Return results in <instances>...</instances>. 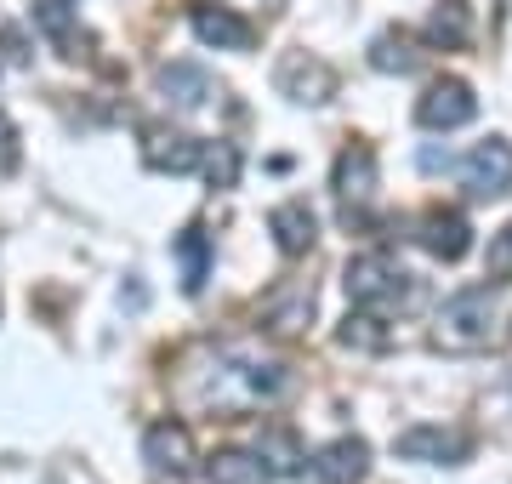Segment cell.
I'll return each mask as SVG.
<instances>
[{"mask_svg":"<svg viewBox=\"0 0 512 484\" xmlns=\"http://www.w3.org/2000/svg\"><path fill=\"white\" fill-rule=\"evenodd\" d=\"M501 325H507V314L490 291H456L433 319V342L444 354H484L490 342H501Z\"/></svg>","mask_w":512,"mask_h":484,"instance_id":"obj_1","label":"cell"},{"mask_svg":"<svg viewBox=\"0 0 512 484\" xmlns=\"http://www.w3.org/2000/svg\"><path fill=\"white\" fill-rule=\"evenodd\" d=\"M342 285H348L353 308H370V314H404V308H416L421 302V280L416 274H404L393 257L382 251H365V257H353L342 268Z\"/></svg>","mask_w":512,"mask_h":484,"instance_id":"obj_2","label":"cell"},{"mask_svg":"<svg viewBox=\"0 0 512 484\" xmlns=\"http://www.w3.org/2000/svg\"><path fill=\"white\" fill-rule=\"evenodd\" d=\"M274 86H279V97H291V103H302V109H319V103L336 97V69H330L325 57H313V52H285L279 57Z\"/></svg>","mask_w":512,"mask_h":484,"instance_id":"obj_3","label":"cell"},{"mask_svg":"<svg viewBox=\"0 0 512 484\" xmlns=\"http://www.w3.org/2000/svg\"><path fill=\"white\" fill-rule=\"evenodd\" d=\"M143 462L154 467L160 479H183V473H194L200 450H194V433H188V422H177V416L148 422V433H143Z\"/></svg>","mask_w":512,"mask_h":484,"instance_id":"obj_4","label":"cell"},{"mask_svg":"<svg viewBox=\"0 0 512 484\" xmlns=\"http://www.w3.org/2000/svg\"><path fill=\"white\" fill-rule=\"evenodd\" d=\"M330 188H336V200H342V217L348 211H365L376 200V188H382V166H376V154L365 143H353V149L336 154V171H330Z\"/></svg>","mask_w":512,"mask_h":484,"instance_id":"obj_5","label":"cell"},{"mask_svg":"<svg viewBox=\"0 0 512 484\" xmlns=\"http://www.w3.org/2000/svg\"><path fill=\"white\" fill-rule=\"evenodd\" d=\"M393 456H404V462H433V467H456L473 456V439L456 428H433V422H421V428H404L399 439H393Z\"/></svg>","mask_w":512,"mask_h":484,"instance_id":"obj_6","label":"cell"},{"mask_svg":"<svg viewBox=\"0 0 512 484\" xmlns=\"http://www.w3.org/2000/svg\"><path fill=\"white\" fill-rule=\"evenodd\" d=\"M473 114H478V97H473V86L456 80V75L433 80V86L421 92V103H416V120L427 131H456V126H467Z\"/></svg>","mask_w":512,"mask_h":484,"instance_id":"obj_7","label":"cell"},{"mask_svg":"<svg viewBox=\"0 0 512 484\" xmlns=\"http://www.w3.org/2000/svg\"><path fill=\"white\" fill-rule=\"evenodd\" d=\"M205 160V143L200 137H188L177 126H143V166L148 171H171V177H188V171H200Z\"/></svg>","mask_w":512,"mask_h":484,"instance_id":"obj_8","label":"cell"},{"mask_svg":"<svg viewBox=\"0 0 512 484\" xmlns=\"http://www.w3.org/2000/svg\"><path fill=\"white\" fill-rule=\"evenodd\" d=\"M461 183H467L473 200H495V194H507V188H512V143H507V137L478 143V149L461 160Z\"/></svg>","mask_w":512,"mask_h":484,"instance_id":"obj_9","label":"cell"},{"mask_svg":"<svg viewBox=\"0 0 512 484\" xmlns=\"http://www.w3.org/2000/svg\"><path fill=\"white\" fill-rule=\"evenodd\" d=\"M188 29L200 46H217V52H251L256 29L239 18L234 6H211V0H194L188 6Z\"/></svg>","mask_w":512,"mask_h":484,"instance_id":"obj_10","label":"cell"},{"mask_svg":"<svg viewBox=\"0 0 512 484\" xmlns=\"http://www.w3.org/2000/svg\"><path fill=\"white\" fill-rule=\"evenodd\" d=\"M313 479L319 484H359L370 473V445L359 433H342V439H330V445L313 450Z\"/></svg>","mask_w":512,"mask_h":484,"instance_id":"obj_11","label":"cell"},{"mask_svg":"<svg viewBox=\"0 0 512 484\" xmlns=\"http://www.w3.org/2000/svg\"><path fill=\"white\" fill-rule=\"evenodd\" d=\"M416 240L427 245L439 262H461L467 251H473V223H467L461 211H444V205H439V211H427V217H421Z\"/></svg>","mask_w":512,"mask_h":484,"instance_id":"obj_12","label":"cell"},{"mask_svg":"<svg viewBox=\"0 0 512 484\" xmlns=\"http://www.w3.org/2000/svg\"><path fill=\"white\" fill-rule=\"evenodd\" d=\"M154 86H160V97L171 109H183V114L205 109L217 97V80L205 75V69H194V63H165L160 75H154Z\"/></svg>","mask_w":512,"mask_h":484,"instance_id":"obj_13","label":"cell"},{"mask_svg":"<svg viewBox=\"0 0 512 484\" xmlns=\"http://www.w3.org/2000/svg\"><path fill=\"white\" fill-rule=\"evenodd\" d=\"M268 234H274V245L285 257H308L313 240H319V217H313L302 200H285V205L268 211Z\"/></svg>","mask_w":512,"mask_h":484,"instance_id":"obj_14","label":"cell"},{"mask_svg":"<svg viewBox=\"0 0 512 484\" xmlns=\"http://www.w3.org/2000/svg\"><path fill=\"white\" fill-rule=\"evenodd\" d=\"M421 40L427 46H439V52H461L467 40H473V6L467 0H439L427 23H421Z\"/></svg>","mask_w":512,"mask_h":484,"instance_id":"obj_15","label":"cell"},{"mask_svg":"<svg viewBox=\"0 0 512 484\" xmlns=\"http://www.w3.org/2000/svg\"><path fill=\"white\" fill-rule=\"evenodd\" d=\"M268 479H274V467H262L256 450H217L205 462V484H268Z\"/></svg>","mask_w":512,"mask_h":484,"instance_id":"obj_16","label":"cell"},{"mask_svg":"<svg viewBox=\"0 0 512 484\" xmlns=\"http://www.w3.org/2000/svg\"><path fill=\"white\" fill-rule=\"evenodd\" d=\"M416 35L410 29H382V35L370 40V69H382V75H416Z\"/></svg>","mask_w":512,"mask_h":484,"instance_id":"obj_17","label":"cell"},{"mask_svg":"<svg viewBox=\"0 0 512 484\" xmlns=\"http://www.w3.org/2000/svg\"><path fill=\"white\" fill-rule=\"evenodd\" d=\"M29 18L40 23V35L63 46V57H80V29H74V0H29Z\"/></svg>","mask_w":512,"mask_h":484,"instance_id":"obj_18","label":"cell"},{"mask_svg":"<svg viewBox=\"0 0 512 484\" xmlns=\"http://www.w3.org/2000/svg\"><path fill=\"white\" fill-rule=\"evenodd\" d=\"M171 251H177V262H183V291L200 297L205 280H211V240H205V228H183Z\"/></svg>","mask_w":512,"mask_h":484,"instance_id":"obj_19","label":"cell"},{"mask_svg":"<svg viewBox=\"0 0 512 484\" xmlns=\"http://www.w3.org/2000/svg\"><path fill=\"white\" fill-rule=\"evenodd\" d=\"M336 342L342 348H359V354H382L387 342V325H382V314H370V308H359V314H348L342 319V331H336Z\"/></svg>","mask_w":512,"mask_h":484,"instance_id":"obj_20","label":"cell"},{"mask_svg":"<svg viewBox=\"0 0 512 484\" xmlns=\"http://www.w3.org/2000/svg\"><path fill=\"white\" fill-rule=\"evenodd\" d=\"M256 456H262V462L274 467V473H296V467L308 462V456L296 450V439H291L285 428H268V433H262V445H256Z\"/></svg>","mask_w":512,"mask_h":484,"instance_id":"obj_21","label":"cell"},{"mask_svg":"<svg viewBox=\"0 0 512 484\" xmlns=\"http://www.w3.org/2000/svg\"><path fill=\"white\" fill-rule=\"evenodd\" d=\"M200 171H205V183L211 188H234L239 183V149L234 143H205Z\"/></svg>","mask_w":512,"mask_h":484,"instance_id":"obj_22","label":"cell"},{"mask_svg":"<svg viewBox=\"0 0 512 484\" xmlns=\"http://www.w3.org/2000/svg\"><path fill=\"white\" fill-rule=\"evenodd\" d=\"M308 314H313V285H296L291 297L274 308V331H302V325H308Z\"/></svg>","mask_w":512,"mask_h":484,"instance_id":"obj_23","label":"cell"},{"mask_svg":"<svg viewBox=\"0 0 512 484\" xmlns=\"http://www.w3.org/2000/svg\"><path fill=\"white\" fill-rule=\"evenodd\" d=\"M484 274L490 280H512V223L501 234H490V251H484Z\"/></svg>","mask_w":512,"mask_h":484,"instance_id":"obj_24","label":"cell"},{"mask_svg":"<svg viewBox=\"0 0 512 484\" xmlns=\"http://www.w3.org/2000/svg\"><path fill=\"white\" fill-rule=\"evenodd\" d=\"M12 166H18V131H12V120L0 114V177H6Z\"/></svg>","mask_w":512,"mask_h":484,"instance_id":"obj_25","label":"cell"},{"mask_svg":"<svg viewBox=\"0 0 512 484\" xmlns=\"http://www.w3.org/2000/svg\"><path fill=\"white\" fill-rule=\"evenodd\" d=\"M0 46H6V57H12V63H29V40H23L18 23H6V29H0Z\"/></svg>","mask_w":512,"mask_h":484,"instance_id":"obj_26","label":"cell"}]
</instances>
